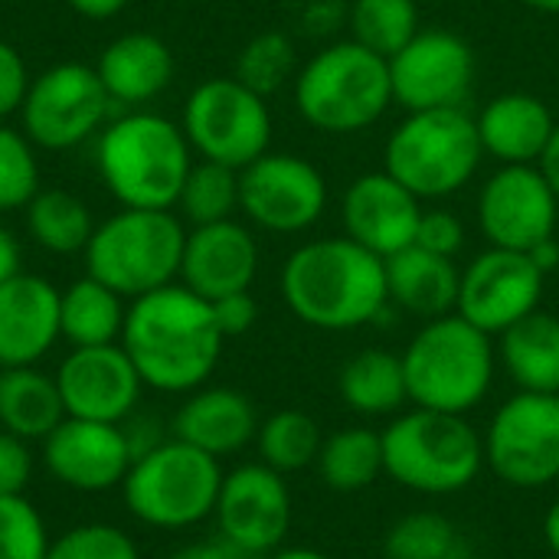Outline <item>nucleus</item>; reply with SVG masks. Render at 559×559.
Wrapping results in <instances>:
<instances>
[{"label":"nucleus","instance_id":"20e7f679","mask_svg":"<svg viewBox=\"0 0 559 559\" xmlns=\"http://www.w3.org/2000/svg\"><path fill=\"white\" fill-rule=\"evenodd\" d=\"M400 357L409 403L452 416L478 409L498 373V347L491 334L465 321L459 311L426 321Z\"/></svg>","mask_w":559,"mask_h":559},{"label":"nucleus","instance_id":"9b49d317","mask_svg":"<svg viewBox=\"0 0 559 559\" xmlns=\"http://www.w3.org/2000/svg\"><path fill=\"white\" fill-rule=\"evenodd\" d=\"M485 465L518 491L559 481V393L518 390L485 429Z\"/></svg>","mask_w":559,"mask_h":559},{"label":"nucleus","instance_id":"3c124183","mask_svg":"<svg viewBox=\"0 0 559 559\" xmlns=\"http://www.w3.org/2000/svg\"><path fill=\"white\" fill-rule=\"evenodd\" d=\"M544 540L550 547V554L559 557V501H554L547 508V518H544Z\"/></svg>","mask_w":559,"mask_h":559},{"label":"nucleus","instance_id":"2eb2a0df","mask_svg":"<svg viewBox=\"0 0 559 559\" xmlns=\"http://www.w3.org/2000/svg\"><path fill=\"white\" fill-rule=\"evenodd\" d=\"M386 62L393 102L406 111L462 108L475 82L472 46L449 29H419Z\"/></svg>","mask_w":559,"mask_h":559},{"label":"nucleus","instance_id":"7c9ffc66","mask_svg":"<svg viewBox=\"0 0 559 559\" xmlns=\"http://www.w3.org/2000/svg\"><path fill=\"white\" fill-rule=\"evenodd\" d=\"M314 468L331 491L360 495L383 475V436L370 426L337 429L324 439Z\"/></svg>","mask_w":559,"mask_h":559},{"label":"nucleus","instance_id":"aec40b11","mask_svg":"<svg viewBox=\"0 0 559 559\" xmlns=\"http://www.w3.org/2000/svg\"><path fill=\"white\" fill-rule=\"evenodd\" d=\"M419 216V197L386 170L360 174L341 200L344 236L380 259H390L416 242Z\"/></svg>","mask_w":559,"mask_h":559},{"label":"nucleus","instance_id":"8fccbe9b","mask_svg":"<svg viewBox=\"0 0 559 559\" xmlns=\"http://www.w3.org/2000/svg\"><path fill=\"white\" fill-rule=\"evenodd\" d=\"M527 255H531V259L537 262V269H540L544 275H550V272H554V269L559 265L557 236H554V239H547V242H540V246H537V249H531Z\"/></svg>","mask_w":559,"mask_h":559},{"label":"nucleus","instance_id":"a211bd4d","mask_svg":"<svg viewBox=\"0 0 559 559\" xmlns=\"http://www.w3.org/2000/svg\"><path fill=\"white\" fill-rule=\"evenodd\" d=\"M134 462V442L118 423L72 419L66 416L43 439V465L46 472L82 495H98L121 488L128 468Z\"/></svg>","mask_w":559,"mask_h":559},{"label":"nucleus","instance_id":"4c0bfd02","mask_svg":"<svg viewBox=\"0 0 559 559\" xmlns=\"http://www.w3.org/2000/svg\"><path fill=\"white\" fill-rule=\"evenodd\" d=\"M39 190L36 144L23 134V128H10L0 121V213L26 210V203Z\"/></svg>","mask_w":559,"mask_h":559},{"label":"nucleus","instance_id":"f3484780","mask_svg":"<svg viewBox=\"0 0 559 559\" xmlns=\"http://www.w3.org/2000/svg\"><path fill=\"white\" fill-rule=\"evenodd\" d=\"M213 518L223 540L259 557L275 554L292 531V491L285 475L262 462L226 472Z\"/></svg>","mask_w":559,"mask_h":559},{"label":"nucleus","instance_id":"79ce46f5","mask_svg":"<svg viewBox=\"0 0 559 559\" xmlns=\"http://www.w3.org/2000/svg\"><path fill=\"white\" fill-rule=\"evenodd\" d=\"M33 478V452L29 442L0 429V498L7 495H26V485Z\"/></svg>","mask_w":559,"mask_h":559},{"label":"nucleus","instance_id":"f03ea898","mask_svg":"<svg viewBox=\"0 0 559 559\" xmlns=\"http://www.w3.org/2000/svg\"><path fill=\"white\" fill-rule=\"evenodd\" d=\"M282 298L308 328H364L390 305L386 262L347 236L311 239L285 259Z\"/></svg>","mask_w":559,"mask_h":559},{"label":"nucleus","instance_id":"bb28decb","mask_svg":"<svg viewBox=\"0 0 559 559\" xmlns=\"http://www.w3.org/2000/svg\"><path fill=\"white\" fill-rule=\"evenodd\" d=\"M498 364L524 393H559V318L534 311L498 334Z\"/></svg>","mask_w":559,"mask_h":559},{"label":"nucleus","instance_id":"b1692460","mask_svg":"<svg viewBox=\"0 0 559 559\" xmlns=\"http://www.w3.org/2000/svg\"><path fill=\"white\" fill-rule=\"evenodd\" d=\"M95 72L111 98L121 108H144L174 82V52L170 46L144 29L115 36L95 59Z\"/></svg>","mask_w":559,"mask_h":559},{"label":"nucleus","instance_id":"f704fd0d","mask_svg":"<svg viewBox=\"0 0 559 559\" xmlns=\"http://www.w3.org/2000/svg\"><path fill=\"white\" fill-rule=\"evenodd\" d=\"M386 559H462L465 540L462 531L436 511H413L400 518L386 540H383Z\"/></svg>","mask_w":559,"mask_h":559},{"label":"nucleus","instance_id":"09e8293b","mask_svg":"<svg viewBox=\"0 0 559 559\" xmlns=\"http://www.w3.org/2000/svg\"><path fill=\"white\" fill-rule=\"evenodd\" d=\"M540 170H544V177L550 180L554 193L559 197V121L554 138H550V144H547V151H544V157H540Z\"/></svg>","mask_w":559,"mask_h":559},{"label":"nucleus","instance_id":"39448f33","mask_svg":"<svg viewBox=\"0 0 559 559\" xmlns=\"http://www.w3.org/2000/svg\"><path fill=\"white\" fill-rule=\"evenodd\" d=\"M383 436V475L406 491L449 498L472 488L485 468V439L468 416L403 409Z\"/></svg>","mask_w":559,"mask_h":559},{"label":"nucleus","instance_id":"a878e982","mask_svg":"<svg viewBox=\"0 0 559 559\" xmlns=\"http://www.w3.org/2000/svg\"><path fill=\"white\" fill-rule=\"evenodd\" d=\"M383 262H386L390 301L396 308H403L406 314L432 321V318H445L459 308L462 272L455 269V259L409 246Z\"/></svg>","mask_w":559,"mask_h":559},{"label":"nucleus","instance_id":"864d4df0","mask_svg":"<svg viewBox=\"0 0 559 559\" xmlns=\"http://www.w3.org/2000/svg\"><path fill=\"white\" fill-rule=\"evenodd\" d=\"M521 3L537 13H559V0H521Z\"/></svg>","mask_w":559,"mask_h":559},{"label":"nucleus","instance_id":"f257e3e1","mask_svg":"<svg viewBox=\"0 0 559 559\" xmlns=\"http://www.w3.org/2000/svg\"><path fill=\"white\" fill-rule=\"evenodd\" d=\"M223 331L213 318V305L174 282L128 301L121 347L128 350L141 383L157 393H193L206 386L219 357Z\"/></svg>","mask_w":559,"mask_h":559},{"label":"nucleus","instance_id":"412c9836","mask_svg":"<svg viewBox=\"0 0 559 559\" xmlns=\"http://www.w3.org/2000/svg\"><path fill=\"white\" fill-rule=\"evenodd\" d=\"M259 275V242L249 226L236 219L193 226L183 242L180 285L206 301L249 292Z\"/></svg>","mask_w":559,"mask_h":559},{"label":"nucleus","instance_id":"dca6fc26","mask_svg":"<svg viewBox=\"0 0 559 559\" xmlns=\"http://www.w3.org/2000/svg\"><path fill=\"white\" fill-rule=\"evenodd\" d=\"M547 275L527 252L488 249L468 262L459 288V314L498 337L521 318L534 314L544 298Z\"/></svg>","mask_w":559,"mask_h":559},{"label":"nucleus","instance_id":"2f4dec72","mask_svg":"<svg viewBox=\"0 0 559 559\" xmlns=\"http://www.w3.org/2000/svg\"><path fill=\"white\" fill-rule=\"evenodd\" d=\"M26 233L29 239L52 255H75L85 252L92 233H95V219L92 210L82 197L69 193V190H39L29 203H26Z\"/></svg>","mask_w":559,"mask_h":559},{"label":"nucleus","instance_id":"c756f323","mask_svg":"<svg viewBox=\"0 0 559 559\" xmlns=\"http://www.w3.org/2000/svg\"><path fill=\"white\" fill-rule=\"evenodd\" d=\"M128 298L92 275L75 278L59 292V334L69 347L121 344Z\"/></svg>","mask_w":559,"mask_h":559},{"label":"nucleus","instance_id":"72a5a7b5","mask_svg":"<svg viewBox=\"0 0 559 559\" xmlns=\"http://www.w3.org/2000/svg\"><path fill=\"white\" fill-rule=\"evenodd\" d=\"M350 29L354 43L390 59L419 33L416 0H354Z\"/></svg>","mask_w":559,"mask_h":559},{"label":"nucleus","instance_id":"9d476101","mask_svg":"<svg viewBox=\"0 0 559 559\" xmlns=\"http://www.w3.org/2000/svg\"><path fill=\"white\" fill-rule=\"evenodd\" d=\"M193 154L233 170L259 160L272 144V111L259 92L236 75L200 82L183 105L180 121Z\"/></svg>","mask_w":559,"mask_h":559},{"label":"nucleus","instance_id":"cd10ccee","mask_svg":"<svg viewBox=\"0 0 559 559\" xmlns=\"http://www.w3.org/2000/svg\"><path fill=\"white\" fill-rule=\"evenodd\" d=\"M337 393L344 406L367 419L400 416L409 403L403 357L383 347H364L337 373Z\"/></svg>","mask_w":559,"mask_h":559},{"label":"nucleus","instance_id":"58836bf2","mask_svg":"<svg viewBox=\"0 0 559 559\" xmlns=\"http://www.w3.org/2000/svg\"><path fill=\"white\" fill-rule=\"evenodd\" d=\"M49 531L26 495L0 498V559H46Z\"/></svg>","mask_w":559,"mask_h":559},{"label":"nucleus","instance_id":"a19ab883","mask_svg":"<svg viewBox=\"0 0 559 559\" xmlns=\"http://www.w3.org/2000/svg\"><path fill=\"white\" fill-rule=\"evenodd\" d=\"M419 249H429L436 255H449L455 259V252L465 246V226L455 213L449 210H423L419 216V229H416V242Z\"/></svg>","mask_w":559,"mask_h":559},{"label":"nucleus","instance_id":"6ab92c4d","mask_svg":"<svg viewBox=\"0 0 559 559\" xmlns=\"http://www.w3.org/2000/svg\"><path fill=\"white\" fill-rule=\"evenodd\" d=\"M56 386L72 419L124 423L141 400V373L121 344L72 347L56 367Z\"/></svg>","mask_w":559,"mask_h":559},{"label":"nucleus","instance_id":"ea45409f","mask_svg":"<svg viewBox=\"0 0 559 559\" xmlns=\"http://www.w3.org/2000/svg\"><path fill=\"white\" fill-rule=\"evenodd\" d=\"M46 559H141V550L115 524H79L52 537Z\"/></svg>","mask_w":559,"mask_h":559},{"label":"nucleus","instance_id":"1a4fd4ad","mask_svg":"<svg viewBox=\"0 0 559 559\" xmlns=\"http://www.w3.org/2000/svg\"><path fill=\"white\" fill-rule=\"evenodd\" d=\"M478 124L465 108L409 111L386 138V174L419 200L459 193L481 164Z\"/></svg>","mask_w":559,"mask_h":559},{"label":"nucleus","instance_id":"49530a36","mask_svg":"<svg viewBox=\"0 0 559 559\" xmlns=\"http://www.w3.org/2000/svg\"><path fill=\"white\" fill-rule=\"evenodd\" d=\"M131 0H66V7L85 20H111L118 16Z\"/></svg>","mask_w":559,"mask_h":559},{"label":"nucleus","instance_id":"423d86ee","mask_svg":"<svg viewBox=\"0 0 559 559\" xmlns=\"http://www.w3.org/2000/svg\"><path fill=\"white\" fill-rule=\"evenodd\" d=\"M187 229L174 210H128L95 223L85 246V275L134 301L180 278Z\"/></svg>","mask_w":559,"mask_h":559},{"label":"nucleus","instance_id":"c85d7f7f","mask_svg":"<svg viewBox=\"0 0 559 559\" xmlns=\"http://www.w3.org/2000/svg\"><path fill=\"white\" fill-rule=\"evenodd\" d=\"M66 419L56 373L39 367L0 370V429L26 442H43Z\"/></svg>","mask_w":559,"mask_h":559},{"label":"nucleus","instance_id":"c03bdc74","mask_svg":"<svg viewBox=\"0 0 559 559\" xmlns=\"http://www.w3.org/2000/svg\"><path fill=\"white\" fill-rule=\"evenodd\" d=\"M210 305H213V318H216V324H219L226 341L249 334L255 328V321H259V305H255L252 292L223 295V298H216Z\"/></svg>","mask_w":559,"mask_h":559},{"label":"nucleus","instance_id":"5701e85b","mask_svg":"<svg viewBox=\"0 0 559 559\" xmlns=\"http://www.w3.org/2000/svg\"><path fill=\"white\" fill-rule=\"evenodd\" d=\"M170 432L213 459H229L255 442L259 413L255 403L233 386H200L187 393Z\"/></svg>","mask_w":559,"mask_h":559},{"label":"nucleus","instance_id":"7ed1b4c3","mask_svg":"<svg viewBox=\"0 0 559 559\" xmlns=\"http://www.w3.org/2000/svg\"><path fill=\"white\" fill-rule=\"evenodd\" d=\"M95 167L121 206L174 210L193 167V147L177 121L131 108L98 131Z\"/></svg>","mask_w":559,"mask_h":559},{"label":"nucleus","instance_id":"473e14b6","mask_svg":"<svg viewBox=\"0 0 559 559\" xmlns=\"http://www.w3.org/2000/svg\"><path fill=\"white\" fill-rule=\"evenodd\" d=\"M321 445H324L321 426L301 409H278L269 419H262L255 432L259 462L275 468L278 475H295L311 468L321 455Z\"/></svg>","mask_w":559,"mask_h":559},{"label":"nucleus","instance_id":"de8ad7c7","mask_svg":"<svg viewBox=\"0 0 559 559\" xmlns=\"http://www.w3.org/2000/svg\"><path fill=\"white\" fill-rule=\"evenodd\" d=\"M167 559H229V544L223 537L200 540V544H187V547L174 550Z\"/></svg>","mask_w":559,"mask_h":559},{"label":"nucleus","instance_id":"a18cd8bd","mask_svg":"<svg viewBox=\"0 0 559 559\" xmlns=\"http://www.w3.org/2000/svg\"><path fill=\"white\" fill-rule=\"evenodd\" d=\"M23 272V249H20V239L0 223V285L10 282L13 275Z\"/></svg>","mask_w":559,"mask_h":559},{"label":"nucleus","instance_id":"5fc2aeb1","mask_svg":"<svg viewBox=\"0 0 559 559\" xmlns=\"http://www.w3.org/2000/svg\"><path fill=\"white\" fill-rule=\"evenodd\" d=\"M462 559H468V557H462Z\"/></svg>","mask_w":559,"mask_h":559},{"label":"nucleus","instance_id":"0eeeda50","mask_svg":"<svg viewBox=\"0 0 559 559\" xmlns=\"http://www.w3.org/2000/svg\"><path fill=\"white\" fill-rule=\"evenodd\" d=\"M390 102V62L354 39L324 46L295 79L301 118L324 134H357L377 124Z\"/></svg>","mask_w":559,"mask_h":559},{"label":"nucleus","instance_id":"37998d69","mask_svg":"<svg viewBox=\"0 0 559 559\" xmlns=\"http://www.w3.org/2000/svg\"><path fill=\"white\" fill-rule=\"evenodd\" d=\"M29 82L33 75L23 62V52L13 43L0 39V121L20 111Z\"/></svg>","mask_w":559,"mask_h":559},{"label":"nucleus","instance_id":"ddd939ff","mask_svg":"<svg viewBox=\"0 0 559 559\" xmlns=\"http://www.w3.org/2000/svg\"><path fill=\"white\" fill-rule=\"evenodd\" d=\"M324 206L328 180L298 154L265 151L239 170V210L265 233H305L324 216Z\"/></svg>","mask_w":559,"mask_h":559},{"label":"nucleus","instance_id":"c9c22d12","mask_svg":"<svg viewBox=\"0 0 559 559\" xmlns=\"http://www.w3.org/2000/svg\"><path fill=\"white\" fill-rule=\"evenodd\" d=\"M177 210L193 226L233 219V213L239 210V170L216 160L193 164L183 180Z\"/></svg>","mask_w":559,"mask_h":559},{"label":"nucleus","instance_id":"393cba45","mask_svg":"<svg viewBox=\"0 0 559 559\" xmlns=\"http://www.w3.org/2000/svg\"><path fill=\"white\" fill-rule=\"evenodd\" d=\"M481 151L491 154L501 167L511 164H540L554 131L557 118L550 105L531 92H504L495 95L481 115L475 118Z\"/></svg>","mask_w":559,"mask_h":559},{"label":"nucleus","instance_id":"f8f14e48","mask_svg":"<svg viewBox=\"0 0 559 559\" xmlns=\"http://www.w3.org/2000/svg\"><path fill=\"white\" fill-rule=\"evenodd\" d=\"M111 98L85 62H56L33 75L20 105L23 134L43 151H72L108 124Z\"/></svg>","mask_w":559,"mask_h":559},{"label":"nucleus","instance_id":"4be33fe9","mask_svg":"<svg viewBox=\"0 0 559 559\" xmlns=\"http://www.w3.org/2000/svg\"><path fill=\"white\" fill-rule=\"evenodd\" d=\"M59 288L33 272L0 285V370L36 367L59 341Z\"/></svg>","mask_w":559,"mask_h":559},{"label":"nucleus","instance_id":"603ef678","mask_svg":"<svg viewBox=\"0 0 559 559\" xmlns=\"http://www.w3.org/2000/svg\"><path fill=\"white\" fill-rule=\"evenodd\" d=\"M265 559H331L321 550H311V547H278L275 554H269Z\"/></svg>","mask_w":559,"mask_h":559},{"label":"nucleus","instance_id":"e433bc0d","mask_svg":"<svg viewBox=\"0 0 559 559\" xmlns=\"http://www.w3.org/2000/svg\"><path fill=\"white\" fill-rule=\"evenodd\" d=\"M295 66H298V52H295V43L278 33V29H269V33H259L252 36L239 56H236V79L242 85H249L252 92H259L262 98L278 92L292 75H295Z\"/></svg>","mask_w":559,"mask_h":559},{"label":"nucleus","instance_id":"6e6552de","mask_svg":"<svg viewBox=\"0 0 559 559\" xmlns=\"http://www.w3.org/2000/svg\"><path fill=\"white\" fill-rule=\"evenodd\" d=\"M223 475L219 459L167 439L134 455L121 481V498L131 518L147 527L190 531L213 518Z\"/></svg>","mask_w":559,"mask_h":559},{"label":"nucleus","instance_id":"4468645a","mask_svg":"<svg viewBox=\"0 0 559 559\" xmlns=\"http://www.w3.org/2000/svg\"><path fill=\"white\" fill-rule=\"evenodd\" d=\"M559 197L540 164H511L488 177L478 197V226L495 249L531 252L557 236Z\"/></svg>","mask_w":559,"mask_h":559}]
</instances>
